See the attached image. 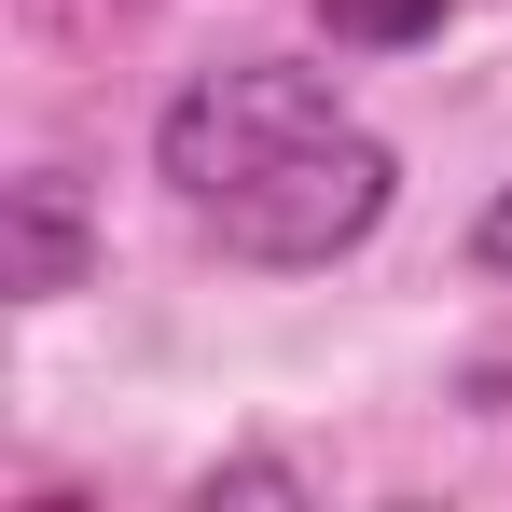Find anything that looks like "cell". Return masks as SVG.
I'll use <instances>...</instances> for the list:
<instances>
[{
    "mask_svg": "<svg viewBox=\"0 0 512 512\" xmlns=\"http://www.w3.org/2000/svg\"><path fill=\"white\" fill-rule=\"evenodd\" d=\"M388 194H402V153H388L374 125H319V139H291L277 167H250L236 194H208L194 222H208L236 263L305 277V263H346V250H360V236L388 222Z\"/></svg>",
    "mask_w": 512,
    "mask_h": 512,
    "instance_id": "6da1fadb",
    "label": "cell"
},
{
    "mask_svg": "<svg viewBox=\"0 0 512 512\" xmlns=\"http://www.w3.org/2000/svg\"><path fill=\"white\" fill-rule=\"evenodd\" d=\"M319 125H346L319 70H291V56H236V70H194V84L153 111V167H167L180 208H208V194H236L250 167H277V153L319 139Z\"/></svg>",
    "mask_w": 512,
    "mask_h": 512,
    "instance_id": "7a4b0ae2",
    "label": "cell"
},
{
    "mask_svg": "<svg viewBox=\"0 0 512 512\" xmlns=\"http://www.w3.org/2000/svg\"><path fill=\"white\" fill-rule=\"evenodd\" d=\"M84 263H97L84 180L28 167L14 194H0V291H14V305H56V291H84Z\"/></svg>",
    "mask_w": 512,
    "mask_h": 512,
    "instance_id": "3957f363",
    "label": "cell"
},
{
    "mask_svg": "<svg viewBox=\"0 0 512 512\" xmlns=\"http://www.w3.org/2000/svg\"><path fill=\"white\" fill-rule=\"evenodd\" d=\"M457 0H319V28L333 42H360V56H402V42H429Z\"/></svg>",
    "mask_w": 512,
    "mask_h": 512,
    "instance_id": "277c9868",
    "label": "cell"
},
{
    "mask_svg": "<svg viewBox=\"0 0 512 512\" xmlns=\"http://www.w3.org/2000/svg\"><path fill=\"white\" fill-rule=\"evenodd\" d=\"M139 14H153V0H28V28H42L56 56H97V42H111V28H139Z\"/></svg>",
    "mask_w": 512,
    "mask_h": 512,
    "instance_id": "5b68a950",
    "label": "cell"
},
{
    "mask_svg": "<svg viewBox=\"0 0 512 512\" xmlns=\"http://www.w3.org/2000/svg\"><path fill=\"white\" fill-rule=\"evenodd\" d=\"M194 499H208V512H222V499H305V471H291V457H222Z\"/></svg>",
    "mask_w": 512,
    "mask_h": 512,
    "instance_id": "8992f818",
    "label": "cell"
},
{
    "mask_svg": "<svg viewBox=\"0 0 512 512\" xmlns=\"http://www.w3.org/2000/svg\"><path fill=\"white\" fill-rule=\"evenodd\" d=\"M471 263H485V277H512V180L471 208Z\"/></svg>",
    "mask_w": 512,
    "mask_h": 512,
    "instance_id": "52a82bcc",
    "label": "cell"
}]
</instances>
